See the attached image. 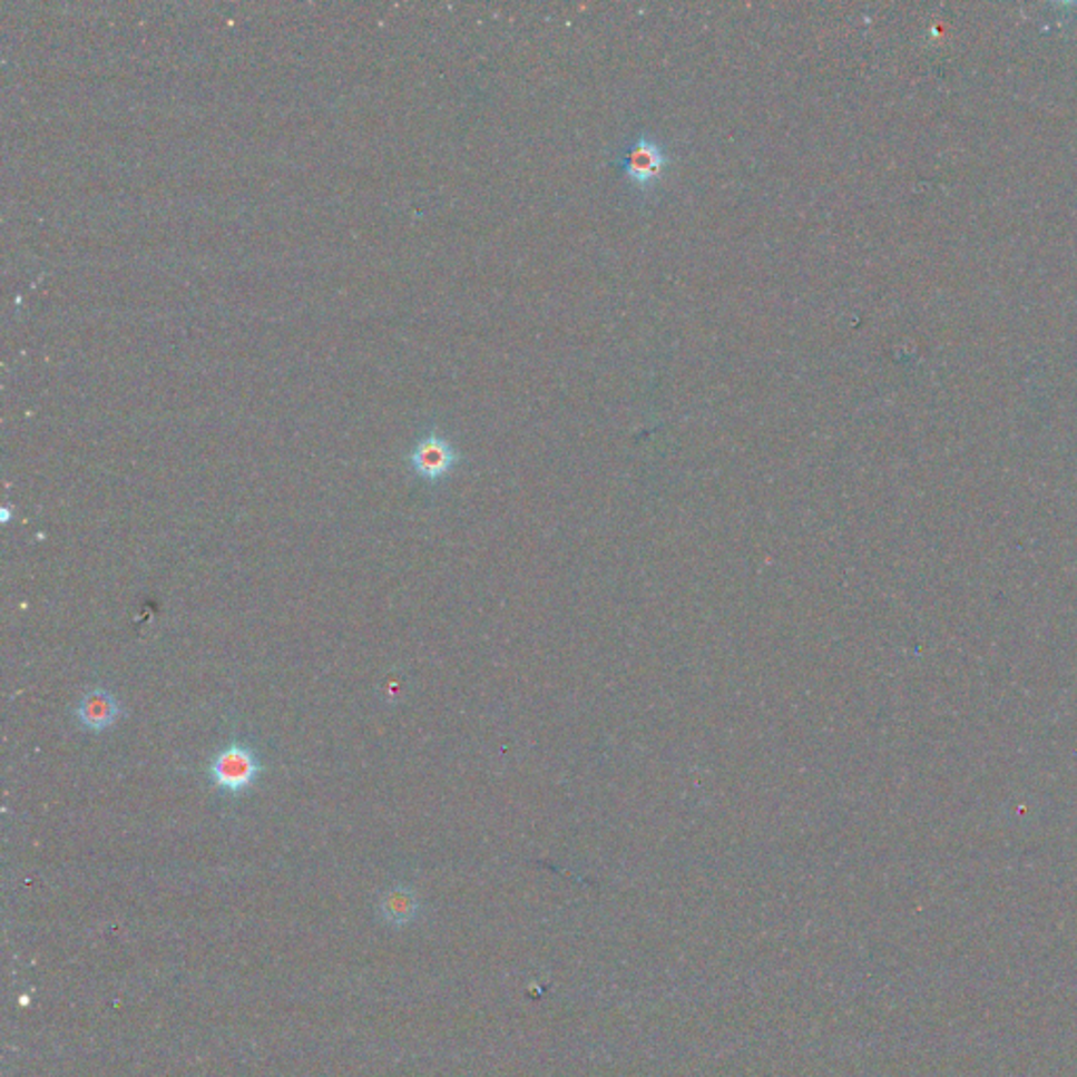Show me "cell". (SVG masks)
I'll return each mask as SVG.
<instances>
[{
	"mask_svg": "<svg viewBox=\"0 0 1077 1077\" xmlns=\"http://www.w3.org/2000/svg\"><path fill=\"white\" fill-rule=\"evenodd\" d=\"M210 783L229 795H243L257 783L264 773V764L253 747L234 741L219 750L208 762Z\"/></svg>",
	"mask_w": 1077,
	"mask_h": 1077,
	"instance_id": "1",
	"label": "cell"
},
{
	"mask_svg": "<svg viewBox=\"0 0 1077 1077\" xmlns=\"http://www.w3.org/2000/svg\"><path fill=\"white\" fill-rule=\"evenodd\" d=\"M459 459L461 454L454 449L453 442L438 432H430L419 438L409 454V463L413 472L430 484H435L447 476H451Z\"/></svg>",
	"mask_w": 1077,
	"mask_h": 1077,
	"instance_id": "2",
	"label": "cell"
},
{
	"mask_svg": "<svg viewBox=\"0 0 1077 1077\" xmlns=\"http://www.w3.org/2000/svg\"><path fill=\"white\" fill-rule=\"evenodd\" d=\"M667 163H669L667 154L650 137H640L631 146V150L625 154V158L619 160L625 175L640 186H650L653 182H657L663 175V169L667 167Z\"/></svg>",
	"mask_w": 1077,
	"mask_h": 1077,
	"instance_id": "3",
	"label": "cell"
},
{
	"mask_svg": "<svg viewBox=\"0 0 1077 1077\" xmlns=\"http://www.w3.org/2000/svg\"><path fill=\"white\" fill-rule=\"evenodd\" d=\"M120 703L106 688L89 691L76 707V719L82 728L91 733H104L112 728L120 718Z\"/></svg>",
	"mask_w": 1077,
	"mask_h": 1077,
	"instance_id": "4",
	"label": "cell"
},
{
	"mask_svg": "<svg viewBox=\"0 0 1077 1077\" xmlns=\"http://www.w3.org/2000/svg\"><path fill=\"white\" fill-rule=\"evenodd\" d=\"M9 518H11V511H9V508H4L2 510V522H9Z\"/></svg>",
	"mask_w": 1077,
	"mask_h": 1077,
	"instance_id": "5",
	"label": "cell"
}]
</instances>
